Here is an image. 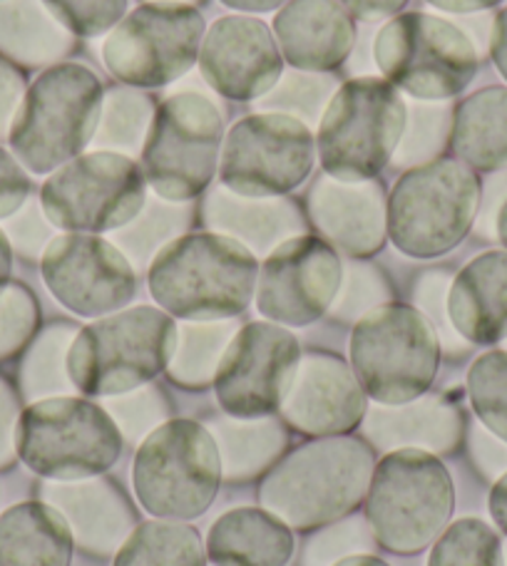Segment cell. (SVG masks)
I'll list each match as a JSON object with an SVG mask.
<instances>
[{
	"label": "cell",
	"mask_w": 507,
	"mask_h": 566,
	"mask_svg": "<svg viewBox=\"0 0 507 566\" xmlns=\"http://www.w3.org/2000/svg\"><path fill=\"white\" fill-rule=\"evenodd\" d=\"M257 271V259L237 239L187 234L169 241L152 261L149 291L177 318H229L249 306Z\"/></svg>",
	"instance_id": "obj_1"
},
{
	"label": "cell",
	"mask_w": 507,
	"mask_h": 566,
	"mask_svg": "<svg viewBox=\"0 0 507 566\" xmlns=\"http://www.w3.org/2000/svg\"><path fill=\"white\" fill-rule=\"evenodd\" d=\"M373 452L351 438H329L289 454L261 484L259 500L287 527L337 522L366 497Z\"/></svg>",
	"instance_id": "obj_2"
},
{
	"label": "cell",
	"mask_w": 507,
	"mask_h": 566,
	"mask_svg": "<svg viewBox=\"0 0 507 566\" xmlns=\"http://www.w3.org/2000/svg\"><path fill=\"white\" fill-rule=\"evenodd\" d=\"M177 348L167 313L137 306L90 323L68 348V378L85 396H123L165 370Z\"/></svg>",
	"instance_id": "obj_3"
},
{
	"label": "cell",
	"mask_w": 507,
	"mask_h": 566,
	"mask_svg": "<svg viewBox=\"0 0 507 566\" xmlns=\"http://www.w3.org/2000/svg\"><path fill=\"white\" fill-rule=\"evenodd\" d=\"M103 87L87 67L65 63L45 70L23 97L8 142L20 165L45 175L93 142L103 113Z\"/></svg>",
	"instance_id": "obj_4"
},
{
	"label": "cell",
	"mask_w": 507,
	"mask_h": 566,
	"mask_svg": "<svg viewBox=\"0 0 507 566\" xmlns=\"http://www.w3.org/2000/svg\"><path fill=\"white\" fill-rule=\"evenodd\" d=\"M441 343L433 323L403 303L371 308L351 336V366L361 388L383 406H405L433 386Z\"/></svg>",
	"instance_id": "obj_5"
},
{
	"label": "cell",
	"mask_w": 507,
	"mask_h": 566,
	"mask_svg": "<svg viewBox=\"0 0 507 566\" xmlns=\"http://www.w3.org/2000/svg\"><path fill=\"white\" fill-rule=\"evenodd\" d=\"M480 205V185L455 159H433L399 179L393 187L385 229L403 254L441 256L468 234Z\"/></svg>",
	"instance_id": "obj_6"
},
{
	"label": "cell",
	"mask_w": 507,
	"mask_h": 566,
	"mask_svg": "<svg viewBox=\"0 0 507 566\" xmlns=\"http://www.w3.org/2000/svg\"><path fill=\"white\" fill-rule=\"evenodd\" d=\"M453 514V480L431 452H391L366 492V517L381 547L415 554L428 547Z\"/></svg>",
	"instance_id": "obj_7"
},
{
	"label": "cell",
	"mask_w": 507,
	"mask_h": 566,
	"mask_svg": "<svg viewBox=\"0 0 507 566\" xmlns=\"http://www.w3.org/2000/svg\"><path fill=\"white\" fill-rule=\"evenodd\" d=\"M15 452L48 480H87L107 472L123 452L115 420L95 402L48 398L18 418Z\"/></svg>",
	"instance_id": "obj_8"
},
{
	"label": "cell",
	"mask_w": 507,
	"mask_h": 566,
	"mask_svg": "<svg viewBox=\"0 0 507 566\" xmlns=\"http://www.w3.org/2000/svg\"><path fill=\"white\" fill-rule=\"evenodd\" d=\"M221 482L219 444L192 420H169L137 450L132 484L142 507L162 520H195L215 502Z\"/></svg>",
	"instance_id": "obj_9"
},
{
	"label": "cell",
	"mask_w": 507,
	"mask_h": 566,
	"mask_svg": "<svg viewBox=\"0 0 507 566\" xmlns=\"http://www.w3.org/2000/svg\"><path fill=\"white\" fill-rule=\"evenodd\" d=\"M405 129V103L393 85L359 77L331 97L319 127L323 169L341 181H369L389 165Z\"/></svg>",
	"instance_id": "obj_10"
},
{
	"label": "cell",
	"mask_w": 507,
	"mask_h": 566,
	"mask_svg": "<svg viewBox=\"0 0 507 566\" xmlns=\"http://www.w3.org/2000/svg\"><path fill=\"white\" fill-rule=\"evenodd\" d=\"M478 48L465 30L438 15L405 13L385 23L376 40V63L405 93L445 103L473 83Z\"/></svg>",
	"instance_id": "obj_11"
},
{
	"label": "cell",
	"mask_w": 507,
	"mask_h": 566,
	"mask_svg": "<svg viewBox=\"0 0 507 566\" xmlns=\"http://www.w3.org/2000/svg\"><path fill=\"white\" fill-rule=\"evenodd\" d=\"M221 113L199 90L169 95L152 117L142 149V175L167 201H187L215 177Z\"/></svg>",
	"instance_id": "obj_12"
},
{
	"label": "cell",
	"mask_w": 507,
	"mask_h": 566,
	"mask_svg": "<svg viewBox=\"0 0 507 566\" xmlns=\"http://www.w3.org/2000/svg\"><path fill=\"white\" fill-rule=\"evenodd\" d=\"M40 205L50 224L68 231H117L145 207V175L125 155L93 151L50 177Z\"/></svg>",
	"instance_id": "obj_13"
},
{
	"label": "cell",
	"mask_w": 507,
	"mask_h": 566,
	"mask_svg": "<svg viewBox=\"0 0 507 566\" xmlns=\"http://www.w3.org/2000/svg\"><path fill=\"white\" fill-rule=\"evenodd\" d=\"M205 20L172 0L139 6L120 20L103 45L110 73L135 87H162L197 63Z\"/></svg>",
	"instance_id": "obj_14"
},
{
	"label": "cell",
	"mask_w": 507,
	"mask_h": 566,
	"mask_svg": "<svg viewBox=\"0 0 507 566\" xmlns=\"http://www.w3.org/2000/svg\"><path fill=\"white\" fill-rule=\"evenodd\" d=\"M311 129L299 119L259 113L229 129L221 151V185L241 197L271 199L297 189L313 167Z\"/></svg>",
	"instance_id": "obj_15"
},
{
	"label": "cell",
	"mask_w": 507,
	"mask_h": 566,
	"mask_svg": "<svg viewBox=\"0 0 507 566\" xmlns=\"http://www.w3.org/2000/svg\"><path fill=\"white\" fill-rule=\"evenodd\" d=\"M301 360L299 340L273 323L241 328L219 360L215 390L231 418L257 420L283 406Z\"/></svg>",
	"instance_id": "obj_16"
},
{
	"label": "cell",
	"mask_w": 507,
	"mask_h": 566,
	"mask_svg": "<svg viewBox=\"0 0 507 566\" xmlns=\"http://www.w3.org/2000/svg\"><path fill=\"white\" fill-rule=\"evenodd\" d=\"M43 279L53 296L77 316L115 313L137 291L135 269L115 244L87 234H65L48 244Z\"/></svg>",
	"instance_id": "obj_17"
},
{
	"label": "cell",
	"mask_w": 507,
	"mask_h": 566,
	"mask_svg": "<svg viewBox=\"0 0 507 566\" xmlns=\"http://www.w3.org/2000/svg\"><path fill=\"white\" fill-rule=\"evenodd\" d=\"M339 286L341 261L337 251L317 237H293L263 261L257 308L277 323L309 326L329 311Z\"/></svg>",
	"instance_id": "obj_18"
},
{
	"label": "cell",
	"mask_w": 507,
	"mask_h": 566,
	"mask_svg": "<svg viewBox=\"0 0 507 566\" xmlns=\"http://www.w3.org/2000/svg\"><path fill=\"white\" fill-rule=\"evenodd\" d=\"M199 67L207 85L229 99H257L279 83L281 53L257 18L217 20L201 43Z\"/></svg>",
	"instance_id": "obj_19"
},
{
	"label": "cell",
	"mask_w": 507,
	"mask_h": 566,
	"mask_svg": "<svg viewBox=\"0 0 507 566\" xmlns=\"http://www.w3.org/2000/svg\"><path fill=\"white\" fill-rule=\"evenodd\" d=\"M281 408L293 428L333 438L353 430L366 416V392L346 363L317 353L299 360Z\"/></svg>",
	"instance_id": "obj_20"
},
{
	"label": "cell",
	"mask_w": 507,
	"mask_h": 566,
	"mask_svg": "<svg viewBox=\"0 0 507 566\" xmlns=\"http://www.w3.org/2000/svg\"><path fill=\"white\" fill-rule=\"evenodd\" d=\"M311 217L349 256L376 254L385 239L383 191L373 181L321 177L311 189Z\"/></svg>",
	"instance_id": "obj_21"
},
{
	"label": "cell",
	"mask_w": 507,
	"mask_h": 566,
	"mask_svg": "<svg viewBox=\"0 0 507 566\" xmlns=\"http://www.w3.org/2000/svg\"><path fill=\"white\" fill-rule=\"evenodd\" d=\"M283 57L303 73H327L356 43L351 15L333 0H291L273 20Z\"/></svg>",
	"instance_id": "obj_22"
},
{
	"label": "cell",
	"mask_w": 507,
	"mask_h": 566,
	"mask_svg": "<svg viewBox=\"0 0 507 566\" xmlns=\"http://www.w3.org/2000/svg\"><path fill=\"white\" fill-rule=\"evenodd\" d=\"M448 318L465 340L478 346L507 340V251L480 254L455 276Z\"/></svg>",
	"instance_id": "obj_23"
},
{
	"label": "cell",
	"mask_w": 507,
	"mask_h": 566,
	"mask_svg": "<svg viewBox=\"0 0 507 566\" xmlns=\"http://www.w3.org/2000/svg\"><path fill=\"white\" fill-rule=\"evenodd\" d=\"M291 554V530L261 510L221 514L207 537V557L215 566H287Z\"/></svg>",
	"instance_id": "obj_24"
},
{
	"label": "cell",
	"mask_w": 507,
	"mask_h": 566,
	"mask_svg": "<svg viewBox=\"0 0 507 566\" xmlns=\"http://www.w3.org/2000/svg\"><path fill=\"white\" fill-rule=\"evenodd\" d=\"M73 530L45 502H20L0 514V566H70Z\"/></svg>",
	"instance_id": "obj_25"
},
{
	"label": "cell",
	"mask_w": 507,
	"mask_h": 566,
	"mask_svg": "<svg viewBox=\"0 0 507 566\" xmlns=\"http://www.w3.org/2000/svg\"><path fill=\"white\" fill-rule=\"evenodd\" d=\"M207 221L257 254L281 247L303 229L297 207L289 201L241 197L227 189H217L209 197Z\"/></svg>",
	"instance_id": "obj_26"
},
{
	"label": "cell",
	"mask_w": 507,
	"mask_h": 566,
	"mask_svg": "<svg viewBox=\"0 0 507 566\" xmlns=\"http://www.w3.org/2000/svg\"><path fill=\"white\" fill-rule=\"evenodd\" d=\"M73 33L43 0H0V53L20 65L40 67L73 50Z\"/></svg>",
	"instance_id": "obj_27"
},
{
	"label": "cell",
	"mask_w": 507,
	"mask_h": 566,
	"mask_svg": "<svg viewBox=\"0 0 507 566\" xmlns=\"http://www.w3.org/2000/svg\"><path fill=\"white\" fill-rule=\"evenodd\" d=\"M453 149L475 169L507 167V87H485L465 99L453 119Z\"/></svg>",
	"instance_id": "obj_28"
},
{
	"label": "cell",
	"mask_w": 507,
	"mask_h": 566,
	"mask_svg": "<svg viewBox=\"0 0 507 566\" xmlns=\"http://www.w3.org/2000/svg\"><path fill=\"white\" fill-rule=\"evenodd\" d=\"M369 424L371 438L379 444H405L438 452L451 450L461 434L458 412L438 400H413L411 408L379 410Z\"/></svg>",
	"instance_id": "obj_29"
},
{
	"label": "cell",
	"mask_w": 507,
	"mask_h": 566,
	"mask_svg": "<svg viewBox=\"0 0 507 566\" xmlns=\"http://www.w3.org/2000/svg\"><path fill=\"white\" fill-rule=\"evenodd\" d=\"M107 488L110 484H77L50 492L63 507L60 514L70 520L75 539L90 549H110L127 532V510L115 502L117 494Z\"/></svg>",
	"instance_id": "obj_30"
},
{
	"label": "cell",
	"mask_w": 507,
	"mask_h": 566,
	"mask_svg": "<svg viewBox=\"0 0 507 566\" xmlns=\"http://www.w3.org/2000/svg\"><path fill=\"white\" fill-rule=\"evenodd\" d=\"M207 552L195 527L182 522H147L120 547L115 566H205Z\"/></svg>",
	"instance_id": "obj_31"
},
{
	"label": "cell",
	"mask_w": 507,
	"mask_h": 566,
	"mask_svg": "<svg viewBox=\"0 0 507 566\" xmlns=\"http://www.w3.org/2000/svg\"><path fill=\"white\" fill-rule=\"evenodd\" d=\"M155 107L152 99L139 90L120 87L103 99V113L95 129V147L103 151H117V155L135 157L145 149Z\"/></svg>",
	"instance_id": "obj_32"
},
{
	"label": "cell",
	"mask_w": 507,
	"mask_h": 566,
	"mask_svg": "<svg viewBox=\"0 0 507 566\" xmlns=\"http://www.w3.org/2000/svg\"><path fill=\"white\" fill-rule=\"evenodd\" d=\"M235 338L231 323H201L177 331V348L169 363L172 380L187 388H201L217 376L219 360Z\"/></svg>",
	"instance_id": "obj_33"
},
{
	"label": "cell",
	"mask_w": 507,
	"mask_h": 566,
	"mask_svg": "<svg viewBox=\"0 0 507 566\" xmlns=\"http://www.w3.org/2000/svg\"><path fill=\"white\" fill-rule=\"evenodd\" d=\"M333 95H337V80L297 70V73L281 75L279 83L269 90L267 97L259 99L257 107L261 113H277L299 119L303 125H317Z\"/></svg>",
	"instance_id": "obj_34"
},
{
	"label": "cell",
	"mask_w": 507,
	"mask_h": 566,
	"mask_svg": "<svg viewBox=\"0 0 507 566\" xmlns=\"http://www.w3.org/2000/svg\"><path fill=\"white\" fill-rule=\"evenodd\" d=\"M189 209L177 207L175 201H149L147 209L130 221L127 229H120L113 237L115 244L135 261V266H145L155 256V251L165 249L175 234L187 227Z\"/></svg>",
	"instance_id": "obj_35"
},
{
	"label": "cell",
	"mask_w": 507,
	"mask_h": 566,
	"mask_svg": "<svg viewBox=\"0 0 507 566\" xmlns=\"http://www.w3.org/2000/svg\"><path fill=\"white\" fill-rule=\"evenodd\" d=\"M428 566H505L500 537L480 520H461L443 532Z\"/></svg>",
	"instance_id": "obj_36"
},
{
	"label": "cell",
	"mask_w": 507,
	"mask_h": 566,
	"mask_svg": "<svg viewBox=\"0 0 507 566\" xmlns=\"http://www.w3.org/2000/svg\"><path fill=\"white\" fill-rule=\"evenodd\" d=\"M468 392L475 416L507 442V350H490L473 363Z\"/></svg>",
	"instance_id": "obj_37"
},
{
	"label": "cell",
	"mask_w": 507,
	"mask_h": 566,
	"mask_svg": "<svg viewBox=\"0 0 507 566\" xmlns=\"http://www.w3.org/2000/svg\"><path fill=\"white\" fill-rule=\"evenodd\" d=\"M453 133V119L448 103L413 105L411 117H405V129L395 149V159L401 165L428 161L445 147Z\"/></svg>",
	"instance_id": "obj_38"
},
{
	"label": "cell",
	"mask_w": 507,
	"mask_h": 566,
	"mask_svg": "<svg viewBox=\"0 0 507 566\" xmlns=\"http://www.w3.org/2000/svg\"><path fill=\"white\" fill-rule=\"evenodd\" d=\"M221 448H225V462L221 470H227L229 478H241V474L257 472L271 454L281 448V432L277 424H221Z\"/></svg>",
	"instance_id": "obj_39"
},
{
	"label": "cell",
	"mask_w": 507,
	"mask_h": 566,
	"mask_svg": "<svg viewBox=\"0 0 507 566\" xmlns=\"http://www.w3.org/2000/svg\"><path fill=\"white\" fill-rule=\"evenodd\" d=\"M38 326V303L25 286L8 283L0 291V360L15 356Z\"/></svg>",
	"instance_id": "obj_40"
},
{
	"label": "cell",
	"mask_w": 507,
	"mask_h": 566,
	"mask_svg": "<svg viewBox=\"0 0 507 566\" xmlns=\"http://www.w3.org/2000/svg\"><path fill=\"white\" fill-rule=\"evenodd\" d=\"M70 340V331L65 326L48 331L35 343L28 363L23 366V386L30 396H43L50 390H60L65 386L63 363L68 366V356H63Z\"/></svg>",
	"instance_id": "obj_41"
},
{
	"label": "cell",
	"mask_w": 507,
	"mask_h": 566,
	"mask_svg": "<svg viewBox=\"0 0 507 566\" xmlns=\"http://www.w3.org/2000/svg\"><path fill=\"white\" fill-rule=\"evenodd\" d=\"M70 33L93 38L117 25L127 0H43Z\"/></svg>",
	"instance_id": "obj_42"
},
{
	"label": "cell",
	"mask_w": 507,
	"mask_h": 566,
	"mask_svg": "<svg viewBox=\"0 0 507 566\" xmlns=\"http://www.w3.org/2000/svg\"><path fill=\"white\" fill-rule=\"evenodd\" d=\"M30 181L18 161L0 149V219L13 217L25 205Z\"/></svg>",
	"instance_id": "obj_43"
},
{
	"label": "cell",
	"mask_w": 507,
	"mask_h": 566,
	"mask_svg": "<svg viewBox=\"0 0 507 566\" xmlns=\"http://www.w3.org/2000/svg\"><path fill=\"white\" fill-rule=\"evenodd\" d=\"M25 97V80L13 67V63L0 57V139L10 135L18 107Z\"/></svg>",
	"instance_id": "obj_44"
},
{
	"label": "cell",
	"mask_w": 507,
	"mask_h": 566,
	"mask_svg": "<svg viewBox=\"0 0 507 566\" xmlns=\"http://www.w3.org/2000/svg\"><path fill=\"white\" fill-rule=\"evenodd\" d=\"M6 229L10 239H13V244L23 251V254H35L50 237L45 219L40 217L38 207H25L20 214H15V219L8 221Z\"/></svg>",
	"instance_id": "obj_45"
},
{
	"label": "cell",
	"mask_w": 507,
	"mask_h": 566,
	"mask_svg": "<svg viewBox=\"0 0 507 566\" xmlns=\"http://www.w3.org/2000/svg\"><path fill=\"white\" fill-rule=\"evenodd\" d=\"M18 398L8 380L0 378V468H8L15 458V428H18Z\"/></svg>",
	"instance_id": "obj_46"
},
{
	"label": "cell",
	"mask_w": 507,
	"mask_h": 566,
	"mask_svg": "<svg viewBox=\"0 0 507 566\" xmlns=\"http://www.w3.org/2000/svg\"><path fill=\"white\" fill-rule=\"evenodd\" d=\"M503 201H507V167L498 171L485 187L483 195V209H480V231L483 234H495V217L503 207Z\"/></svg>",
	"instance_id": "obj_47"
},
{
	"label": "cell",
	"mask_w": 507,
	"mask_h": 566,
	"mask_svg": "<svg viewBox=\"0 0 507 566\" xmlns=\"http://www.w3.org/2000/svg\"><path fill=\"white\" fill-rule=\"evenodd\" d=\"M333 3H339L349 15L363 20H381L393 15L395 10H401L405 0H333Z\"/></svg>",
	"instance_id": "obj_48"
},
{
	"label": "cell",
	"mask_w": 507,
	"mask_h": 566,
	"mask_svg": "<svg viewBox=\"0 0 507 566\" xmlns=\"http://www.w3.org/2000/svg\"><path fill=\"white\" fill-rule=\"evenodd\" d=\"M490 53L495 65L507 80V8L500 15H495V25H493V38H490Z\"/></svg>",
	"instance_id": "obj_49"
},
{
	"label": "cell",
	"mask_w": 507,
	"mask_h": 566,
	"mask_svg": "<svg viewBox=\"0 0 507 566\" xmlns=\"http://www.w3.org/2000/svg\"><path fill=\"white\" fill-rule=\"evenodd\" d=\"M490 514L495 524L507 534V472L495 482V488L490 492Z\"/></svg>",
	"instance_id": "obj_50"
},
{
	"label": "cell",
	"mask_w": 507,
	"mask_h": 566,
	"mask_svg": "<svg viewBox=\"0 0 507 566\" xmlns=\"http://www.w3.org/2000/svg\"><path fill=\"white\" fill-rule=\"evenodd\" d=\"M428 3L448 10V13H478V10H488L503 3V0H428Z\"/></svg>",
	"instance_id": "obj_51"
},
{
	"label": "cell",
	"mask_w": 507,
	"mask_h": 566,
	"mask_svg": "<svg viewBox=\"0 0 507 566\" xmlns=\"http://www.w3.org/2000/svg\"><path fill=\"white\" fill-rule=\"evenodd\" d=\"M221 3L237 10H254V13H267V10L281 8L291 3V0H221Z\"/></svg>",
	"instance_id": "obj_52"
},
{
	"label": "cell",
	"mask_w": 507,
	"mask_h": 566,
	"mask_svg": "<svg viewBox=\"0 0 507 566\" xmlns=\"http://www.w3.org/2000/svg\"><path fill=\"white\" fill-rule=\"evenodd\" d=\"M10 266H13V251H10V241L6 231H0V291L8 286Z\"/></svg>",
	"instance_id": "obj_53"
},
{
	"label": "cell",
	"mask_w": 507,
	"mask_h": 566,
	"mask_svg": "<svg viewBox=\"0 0 507 566\" xmlns=\"http://www.w3.org/2000/svg\"><path fill=\"white\" fill-rule=\"evenodd\" d=\"M495 237L507 247V201H503L498 217H495Z\"/></svg>",
	"instance_id": "obj_54"
},
{
	"label": "cell",
	"mask_w": 507,
	"mask_h": 566,
	"mask_svg": "<svg viewBox=\"0 0 507 566\" xmlns=\"http://www.w3.org/2000/svg\"><path fill=\"white\" fill-rule=\"evenodd\" d=\"M333 566H389V564L376 559V557H346Z\"/></svg>",
	"instance_id": "obj_55"
},
{
	"label": "cell",
	"mask_w": 507,
	"mask_h": 566,
	"mask_svg": "<svg viewBox=\"0 0 507 566\" xmlns=\"http://www.w3.org/2000/svg\"><path fill=\"white\" fill-rule=\"evenodd\" d=\"M505 566H507V549H505Z\"/></svg>",
	"instance_id": "obj_56"
},
{
	"label": "cell",
	"mask_w": 507,
	"mask_h": 566,
	"mask_svg": "<svg viewBox=\"0 0 507 566\" xmlns=\"http://www.w3.org/2000/svg\"><path fill=\"white\" fill-rule=\"evenodd\" d=\"M172 3H177V0H172Z\"/></svg>",
	"instance_id": "obj_57"
}]
</instances>
